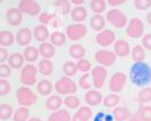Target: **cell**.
Masks as SVG:
<instances>
[{
	"label": "cell",
	"instance_id": "6da1fadb",
	"mask_svg": "<svg viewBox=\"0 0 151 121\" xmlns=\"http://www.w3.org/2000/svg\"><path fill=\"white\" fill-rule=\"evenodd\" d=\"M129 79L137 87H144L151 82V67L145 62H135L129 69Z\"/></svg>",
	"mask_w": 151,
	"mask_h": 121
},
{
	"label": "cell",
	"instance_id": "7a4b0ae2",
	"mask_svg": "<svg viewBox=\"0 0 151 121\" xmlns=\"http://www.w3.org/2000/svg\"><path fill=\"white\" fill-rule=\"evenodd\" d=\"M16 98H17V102L19 105L26 107V106L33 105L37 102L38 96L35 93L31 91L30 88H27V86H22L16 92Z\"/></svg>",
	"mask_w": 151,
	"mask_h": 121
},
{
	"label": "cell",
	"instance_id": "3957f363",
	"mask_svg": "<svg viewBox=\"0 0 151 121\" xmlns=\"http://www.w3.org/2000/svg\"><path fill=\"white\" fill-rule=\"evenodd\" d=\"M55 90L58 94L61 95H69V94H74L77 92V85L75 82H73L69 77H61L57 80V83L55 85Z\"/></svg>",
	"mask_w": 151,
	"mask_h": 121
},
{
	"label": "cell",
	"instance_id": "277c9868",
	"mask_svg": "<svg viewBox=\"0 0 151 121\" xmlns=\"http://www.w3.org/2000/svg\"><path fill=\"white\" fill-rule=\"evenodd\" d=\"M106 18L111 25H114L115 27H118V28L125 27V25L127 24V17L125 16L123 11L118 10V9H110L107 13Z\"/></svg>",
	"mask_w": 151,
	"mask_h": 121
},
{
	"label": "cell",
	"instance_id": "5b68a950",
	"mask_svg": "<svg viewBox=\"0 0 151 121\" xmlns=\"http://www.w3.org/2000/svg\"><path fill=\"white\" fill-rule=\"evenodd\" d=\"M144 24L140 18H132L126 27V34L133 38L143 36Z\"/></svg>",
	"mask_w": 151,
	"mask_h": 121
},
{
	"label": "cell",
	"instance_id": "8992f818",
	"mask_svg": "<svg viewBox=\"0 0 151 121\" xmlns=\"http://www.w3.org/2000/svg\"><path fill=\"white\" fill-rule=\"evenodd\" d=\"M21 82L25 86H32L37 82V67L33 65H26L21 73Z\"/></svg>",
	"mask_w": 151,
	"mask_h": 121
},
{
	"label": "cell",
	"instance_id": "52a82bcc",
	"mask_svg": "<svg viewBox=\"0 0 151 121\" xmlns=\"http://www.w3.org/2000/svg\"><path fill=\"white\" fill-rule=\"evenodd\" d=\"M94 58L97 62L100 63V66L110 67L116 61V53L113 51H108V50H99L94 54Z\"/></svg>",
	"mask_w": 151,
	"mask_h": 121
},
{
	"label": "cell",
	"instance_id": "ba28073f",
	"mask_svg": "<svg viewBox=\"0 0 151 121\" xmlns=\"http://www.w3.org/2000/svg\"><path fill=\"white\" fill-rule=\"evenodd\" d=\"M88 31L83 24H74V25H68L66 28V34L72 41H77L80 38H84L86 35Z\"/></svg>",
	"mask_w": 151,
	"mask_h": 121
},
{
	"label": "cell",
	"instance_id": "9c48e42d",
	"mask_svg": "<svg viewBox=\"0 0 151 121\" xmlns=\"http://www.w3.org/2000/svg\"><path fill=\"white\" fill-rule=\"evenodd\" d=\"M126 84V75L124 73H115L111 78H110V83H109V87H110V91L113 93H119V92L124 88Z\"/></svg>",
	"mask_w": 151,
	"mask_h": 121
},
{
	"label": "cell",
	"instance_id": "30bf717a",
	"mask_svg": "<svg viewBox=\"0 0 151 121\" xmlns=\"http://www.w3.org/2000/svg\"><path fill=\"white\" fill-rule=\"evenodd\" d=\"M19 10L30 16H37L40 13V5L34 0H21L18 5Z\"/></svg>",
	"mask_w": 151,
	"mask_h": 121
},
{
	"label": "cell",
	"instance_id": "8fae6325",
	"mask_svg": "<svg viewBox=\"0 0 151 121\" xmlns=\"http://www.w3.org/2000/svg\"><path fill=\"white\" fill-rule=\"evenodd\" d=\"M92 79H93V85L96 88H101L105 84V80L107 78V70L102 66H97L92 69L91 71Z\"/></svg>",
	"mask_w": 151,
	"mask_h": 121
},
{
	"label": "cell",
	"instance_id": "7c38bea8",
	"mask_svg": "<svg viewBox=\"0 0 151 121\" xmlns=\"http://www.w3.org/2000/svg\"><path fill=\"white\" fill-rule=\"evenodd\" d=\"M96 42L101 46H108L115 42V33L111 30H104L97 34Z\"/></svg>",
	"mask_w": 151,
	"mask_h": 121
},
{
	"label": "cell",
	"instance_id": "4fadbf2b",
	"mask_svg": "<svg viewBox=\"0 0 151 121\" xmlns=\"http://www.w3.org/2000/svg\"><path fill=\"white\" fill-rule=\"evenodd\" d=\"M6 18L7 22L13 26H18L23 21V13L19 10V8H9L6 11Z\"/></svg>",
	"mask_w": 151,
	"mask_h": 121
},
{
	"label": "cell",
	"instance_id": "5bb4252c",
	"mask_svg": "<svg viewBox=\"0 0 151 121\" xmlns=\"http://www.w3.org/2000/svg\"><path fill=\"white\" fill-rule=\"evenodd\" d=\"M31 40H32V32L27 27L21 28L17 32V34H16V41H17V43L19 46H26L27 44H30Z\"/></svg>",
	"mask_w": 151,
	"mask_h": 121
},
{
	"label": "cell",
	"instance_id": "9a60e30c",
	"mask_svg": "<svg viewBox=\"0 0 151 121\" xmlns=\"http://www.w3.org/2000/svg\"><path fill=\"white\" fill-rule=\"evenodd\" d=\"M85 102L91 106H96L100 104L104 100H102V95L99 91H94V90H91V91H88L86 94H85Z\"/></svg>",
	"mask_w": 151,
	"mask_h": 121
},
{
	"label": "cell",
	"instance_id": "2e32d148",
	"mask_svg": "<svg viewBox=\"0 0 151 121\" xmlns=\"http://www.w3.org/2000/svg\"><path fill=\"white\" fill-rule=\"evenodd\" d=\"M114 50H115L116 56H118V57H126L129 53V51H131V48H129V44L125 40H118L114 44Z\"/></svg>",
	"mask_w": 151,
	"mask_h": 121
},
{
	"label": "cell",
	"instance_id": "e0dca14e",
	"mask_svg": "<svg viewBox=\"0 0 151 121\" xmlns=\"http://www.w3.org/2000/svg\"><path fill=\"white\" fill-rule=\"evenodd\" d=\"M33 36L35 38L37 41L43 43V42H47V38H50V33H49V30H48L47 26H45V25H39L33 31Z\"/></svg>",
	"mask_w": 151,
	"mask_h": 121
},
{
	"label": "cell",
	"instance_id": "ac0fdd59",
	"mask_svg": "<svg viewBox=\"0 0 151 121\" xmlns=\"http://www.w3.org/2000/svg\"><path fill=\"white\" fill-rule=\"evenodd\" d=\"M39 52H40V56L43 57V59H50L55 56L56 49H55L53 44H51V43L43 42L39 46Z\"/></svg>",
	"mask_w": 151,
	"mask_h": 121
},
{
	"label": "cell",
	"instance_id": "d6986e66",
	"mask_svg": "<svg viewBox=\"0 0 151 121\" xmlns=\"http://www.w3.org/2000/svg\"><path fill=\"white\" fill-rule=\"evenodd\" d=\"M92 115V110L89 106H81L73 115V121H89Z\"/></svg>",
	"mask_w": 151,
	"mask_h": 121
},
{
	"label": "cell",
	"instance_id": "ffe728a7",
	"mask_svg": "<svg viewBox=\"0 0 151 121\" xmlns=\"http://www.w3.org/2000/svg\"><path fill=\"white\" fill-rule=\"evenodd\" d=\"M111 114H113L114 119L116 121H125L131 118L129 111L126 107H124V106H117V107H115L113 110V112H111Z\"/></svg>",
	"mask_w": 151,
	"mask_h": 121
},
{
	"label": "cell",
	"instance_id": "44dd1931",
	"mask_svg": "<svg viewBox=\"0 0 151 121\" xmlns=\"http://www.w3.org/2000/svg\"><path fill=\"white\" fill-rule=\"evenodd\" d=\"M70 16H72V18L77 22V23H82L85 21V18H86V16H88V11H86V9L82 6H77V7L73 8L72 9V11H70Z\"/></svg>",
	"mask_w": 151,
	"mask_h": 121
},
{
	"label": "cell",
	"instance_id": "7402d4cb",
	"mask_svg": "<svg viewBox=\"0 0 151 121\" xmlns=\"http://www.w3.org/2000/svg\"><path fill=\"white\" fill-rule=\"evenodd\" d=\"M61 104H63V100L59 95H51L50 98L47 100L45 102V106L48 110L50 111H58L60 109Z\"/></svg>",
	"mask_w": 151,
	"mask_h": 121
},
{
	"label": "cell",
	"instance_id": "603a6c76",
	"mask_svg": "<svg viewBox=\"0 0 151 121\" xmlns=\"http://www.w3.org/2000/svg\"><path fill=\"white\" fill-rule=\"evenodd\" d=\"M24 59H25V58H24L23 54H21L19 52H14L9 56V58H8V63H9V66H10L12 68L18 69L23 66Z\"/></svg>",
	"mask_w": 151,
	"mask_h": 121
},
{
	"label": "cell",
	"instance_id": "cb8c5ba5",
	"mask_svg": "<svg viewBox=\"0 0 151 121\" xmlns=\"http://www.w3.org/2000/svg\"><path fill=\"white\" fill-rule=\"evenodd\" d=\"M48 121H72V115L67 110H58L50 114Z\"/></svg>",
	"mask_w": 151,
	"mask_h": 121
},
{
	"label": "cell",
	"instance_id": "d4e9b609",
	"mask_svg": "<svg viewBox=\"0 0 151 121\" xmlns=\"http://www.w3.org/2000/svg\"><path fill=\"white\" fill-rule=\"evenodd\" d=\"M39 21H40V23L42 24V25H45V26L48 25V24L53 25V26H58V25H59V19H58L57 15L49 14V13H42V14L40 15Z\"/></svg>",
	"mask_w": 151,
	"mask_h": 121
},
{
	"label": "cell",
	"instance_id": "484cf974",
	"mask_svg": "<svg viewBox=\"0 0 151 121\" xmlns=\"http://www.w3.org/2000/svg\"><path fill=\"white\" fill-rule=\"evenodd\" d=\"M68 53H69V56L73 59L81 60V59H83V57L85 56V49L81 44H73L68 49Z\"/></svg>",
	"mask_w": 151,
	"mask_h": 121
},
{
	"label": "cell",
	"instance_id": "4316f807",
	"mask_svg": "<svg viewBox=\"0 0 151 121\" xmlns=\"http://www.w3.org/2000/svg\"><path fill=\"white\" fill-rule=\"evenodd\" d=\"M90 25L94 31H98V32L101 31L102 32L105 25H106V21H105V18L101 15H94L91 17Z\"/></svg>",
	"mask_w": 151,
	"mask_h": 121
},
{
	"label": "cell",
	"instance_id": "83f0119b",
	"mask_svg": "<svg viewBox=\"0 0 151 121\" xmlns=\"http://www.w3.org/2000/svg\"><path fill=\"white\" fill-rule=\"evenodd\" d=\"M15 41V36L10 31H1L0 32V46H9Z\"/></svg>",
	"mask_w": 151,
	"mask_h": 121
},
{
	"label": "cell",
	"instance_id": "f1b7e54d",
	"mask_svg": "<svg viewBox=\"0 0 151 121\" xmlns=\"http://www.w3.org/2000/svg\"><path fill=\"white\" fill-rule=\"evenodd\" d=\"M39 71L45 76L51 75L53 71V65L49 59H42L39 62Z\"/></svg>",
	"mask_w": 151,
	"mask_h": 121
},
{
	"label": "cell",
	"instance_id": "f546056e",
	"mask_svg": "<svg viewBox=\"0 0 151 121\" xmlns=\"http://www.w3.org/2000/svg\"><path fill=\"white\" fill-rule=\"evenodd\" d=\"M53 90V85L51 84V82L47 80V79H42L40 80L38 84V91L41 95H50V93Z\"/></svg>",
	"mask_w": 151,
	"mask_h": 121
},
{
	"label": "cell",
	"instance_id": "4dcf8cb0",
	"mask_svg": "<svg viewBox=\"0 0 151 121\" xmlns=\"http://www.w3.org/2000/svg\"><path fill=\"white\" fill-rule=\"evenodd\" d=\"M23 54H24V58L26 60L30 61V62H33V61H35L39 58L40 52H39V50H37V48L29 46L24 49V53Z\"/></svg>",
	"mask_w": 151,
	"mask_h": 121
},
{
	"label": "cell",
	"instance_id": "1f68e13d",
	"mask_svg": "<svg viewBox=\"0 0 151 121\" xmlns=\"http://www.w3.org/2000/svg\"><path fill=\"white\" fill-rule=\"evenodd\" d=\"M30 115V111L27 107L25 106H21L19 109H17L15 113L13 115V120L14 121H29L27 118Z\"/></svg>",
	"mask_w": 151,
	"mask_h": 121
},
{
	"label": "cell",
	"instance_id": "d6a6232c",
	"mask_svg": "<svg viewBox=\"0 0 151 121\" xmlns=\"http://www.w3.org/2000/svg\"><path fill=\"white\" fill-rule=\"evenodd\" d=\"M132 58L135 62H143L145 59V52L142 46H135L132 50Z\"/></svg>",
	"mask_w": 151,
	"mask_h": 121
},
{
	"label": "cell",
	"instance_id": "836d02e7",
	"mask_svg": "<svg viewBox=\"0 0 151 121\" xmlns=\"http://www.w3.org/2000/svg\"><path fill=\"white\" fill-rule=\"evenodd\" d=\"M50 41L53 46H60L66 42V35L61 32H53L50 34Z\"/></svg>",
	"mask_w": 151,
	"mask_h": 121
},
{
	"label": "cell",
	"instance_id": "e575fe53",
	"mask_svg": "<svg viewBox=\"0 0 151 121\" xmlns=\"http://www.w3.org/2000/svg\"><path fill=\"white\" fill-rule=\"evenodd\" d=\"M77 65L73 61H66L63 66V71L64 74L67 76V77H70V76H75L76 73H77Z\"/></svg>",
	"mask_w": 151,
	"mask_h": 121
},
{
	"label": "cell",
	"instance_id": "d590c367",
	"mask_svg": "<svg viewBox=\"0 0 151 121\" xmlns=\"http://www.w3.org/2000/svg\"><path fill=\"white\" fill-rule=\"evenodd\" d=\"M106 9V1L105 0H92L91 1V10L96 13V15H100Z\"/></svg>",
	"mask_w": 151,
	"mask_h": 121
},
{
	"label": "cell",
	"instance_id": "8d00e7d4",
	"mask_svg": "<svg viewBox=\"0 0 151 121\" xmlns=\"http://www.w3.org/2000/svg\"><path fill=\"white\" fill-rule=\"evenodd\" d=\"M119 101H121V98H119V95H117V94H109V95H107L106 98H104V105L106 106V107H115V106L117 105L118 103H119Z\"/></svg>",
	"mask_w": 151,
	"mask_h": 121
},
{
	"label": "cell",
	"instance_id": "74e56055",
	"mask_svg": "<svg viewBox=\"0 0 151 121\" xmlns=\"http://www.w3.org/2000/svg\"><path fill=\"white\" fill-rule=\"evenodd\" d=\"M56 8H58L59 9V13L63 14V15H67L68 13L70 11V1H68V0H58V1H56L55 2V5H53Z\"/></svg>",
	"mask_w": 151,
	"mask_h": 121
},
{
	"label": "cell",
	"instance_id": "f35d334b",
	"mask_svg": "<svg viewBox=\"0 0 151 121\" xmlns=\"http://www.w3.org/2000/svg\"><path fill=\"white\" fill-rule=\"evenodd\" d=\"M13 114V107L9 104H1L0 105V119L1 120H7L9 118H12Z\"/></svg>",
	"mask_w": 151,
	"mask_h": 121
},
{
	"label": "cell",
	"instance_id": "ab89813d",
	"mask_svg": "<svg viewBox=\"0 0 151 121\" xmlns=\"http://www.w3.org/2000/svg\"><path fill=\"white\" fill-rule=\"evenodd\" d=\"M136 115L141 121H151V106H141Z\"/></svg>",
	"mask_w": 151,
	"mask_h": 121
},
{
	"label": "cell",
	"instance_id": "60d3db41",
	"mask_svg": "<svg viewBox=\"0 0 151 121\" xmlns=\"http://www.w3.org/2000/svg\"><path fill=\"white\" fill-rule=\"evenodd\" d=\"M64 104L67 106L68 109H77L80 106V104H81V101H80V98H76V96L68 95L67 98H65V101H64Z\"/></svg>",
	"mask_w": 151,
	"mask_h": 121
},
{
	"label": "cell",
	"instance_id": "b9f144b4",
	"mask_svg": "<svg viewBox=\"0 0 151 121\" xmlns=\"http://www.w3.org/2000/svg\"><path fill=\"white\" fill-rule=\"evenodd\" d=\"M137 98L141 103H148L151 102V87H145L139 92Z\"/></svg>",
	"mask_w": 151,
	"mask_h": 121
},
{
	"label": "cell",
	"instance_id": "7bdbcfd3",
	"mask_svg": "<svg viewBox=\"0 0 151 121\" xmlns=\"http://www.w3.org/2000/svg\"><path fill=\"white\" fill-rule=\"evenodd\" d=\"M113 114L107 112V111H99L93 118V121H114Z\"/></svg>",
	"mask_w": 151,
	"mask_h": 121
},
{
	"label": "cell",
	"instance_id": "ee69618b",
	"mask_svg": "<svg viewBox=\"0 0 151 121\" xmlns=\"http://www.w3.org/2000/svg\"><path fill=\"white\" fill-rule=\"evenodd\" d=\"M78 85H80V87H81V88H83V90H90L91 88V82H90V74H89V73L84 74V75L80 78V80H78Z\"/></svg>",
	"mask_w": 151,
	"mask_h": 121
},
{
	"label": "cell",
	"instance_id": "f6af8a7d",
	"mask_svg": "<svg viewBox=\"0 0 151 121\" xmlns=\"http://www.w3.org/2000/svg\"><path fill=\"white\" fill-rule=\"evenodd\" d=\"M76 65H77V69L81 70V71H83V73H85V74L91 69L90 61L86 60V59H81V60H78L76 62Z\"/></svg>",
	"mask_w": 151,
	"mask_h": 121
},
{
	"label": "cell",
	"instance_id": "bcb514c9",
	"mask_svg": "<svg viewBox=\"0 0 151 121\" xmlns=\"http://www.w3.org/2000/svg\"><path fill=\"white\" fill-rule=\"evenodd\" d=\"M10 75H12V67L6 63H1L0 65V77L5 79Z\"/></svg>",
	"mask_w": 151,
	"mask_h": 121
},
{
	"label": "cell",
	"instance_id": "7dc6e473",
	"mask_svg": "<svg viewBox=\"0 0 151 121\" xmlns=\"http://www.w3.org/2000/svg\"><path fill=\"white\" fill-rule=\"evenodd\" d=\"M134 6L139 10L148 9L151 6V0H135L134 1Z\"/></svg>",
	"mask_w": 151,
	"mask_h": 121
},
{
	"label": "cell",
	"instance_id": "c3c4849f",
	"mask_svg": "<svg viewBox=\"0 0 151 121\" xmlns=\"http://www.w3.org/2000/svg\"><path fill=\"white\" fill-rule=\"evenodd\" d=\"M10 91V84L6 79H0V95H6Z\"/></svg>",
	"mask_w": 151,
	"mask_h": 121
},
{
	"label": "cell",
	"instance_id": "681fc988",
	"mask_svg": "<svg viewBox=\"0 0 151 121\" xmlns=\"http://www.w3.org/2000/svg\"><path fill=\"white\" fill-rule=\"evenodd\" d=\"M142 46L148 49V50H151V33L143 36V38H142Z\"/></svg>",
	"mask_w": 151,
	"mask_h": 121
},
{
	"label": "cell",
	"instance_id": "f907efd6",
	"mask_svg": "<svg viewBox=\"0 0 151 121\" xmlns=\"http://www.w3.org/2000/svg\"><path fill=\"white\" fill-rule=\"evenodd\" d=\"M9 58V54L6 48H0V62L4 63Z\"/></svg>",
	"mask_w": 151,
	"mask_h": 121
},
{
	"label": "cell",
	"instance_id": "816d5d0a",
	"mask_svg": "<svg viewBox=\"0 0 151 121\" xmlns=\"http://www.w3.org/2000/svg\"><path fill=\"white\" fill-rule=\"evenodd\" d=\"M108 4L110 5V6H119V5H123V4H125V0H108Z\"/></svg>",
	"mask_w": 151,
	"mask_h": 121
},
{
	"label": "cell",
	"instance_id": "f5cc1de1",
	"mask_svg": "<svg viewBox=\"0 0 151 121\" xmlns=\"http://www.w3.org/2000/svg\"><path fill=\"white\" fill-rule=\"evenodd\" d=\"M72 2L75 4V5H82L84 2V0H72Z\"/></svg>",
	"mask_w": 151,
	"mask_h": 121
},
{
	"label": "cell",
	"instance_id": "db71d44e",
	"mask_svg": "<svg viewBox=\"0 0 151 121\" xmlns=\"http://www.w3.org/2000/svg\"><path fill=\"white\" fill-rule=\"evenodd\" d=\"M129 121H141L139 118H137V115H132L131 118H129Z\"/></svg>",
	"mask_w": 151,
	"mask_h": 121
},
{
	"label": "cell",
	"instance_id": "11a10c76",
	"mask_svg": "<svg viewBox=\"0 0 151 121\" xmlns=\"http://www.w3.org/2000/svg\"><path fill=\"white\" fill-rule=\"evenodd\" d=\"M29 121H42L40 118H37V117H33V118H30Z\"/></svg>",
	"mask_w": 151,
	"mask_h": 121
},
{
	"label": "cell",
	"instance_id": "9f6ffc18",
	"mask_svg": "<svg viewBox=\"0 0 151 121\" xmlns=\"http://www.w3.org/2000/svg\"><path fill=\"white\" fill-rule=\"evenodd\" d=\"M147 19H148V23L151 25V11L149 13V14H148V16H147Z\"/></svg>",
	"mask_w": 151,
	"mask_h": 121
}]
</instances>
